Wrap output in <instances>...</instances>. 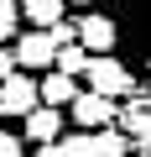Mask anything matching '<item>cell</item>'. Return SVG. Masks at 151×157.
I'll list each match as a JSON object with an SVG mask.
<instances>
[{"label": "cell", "mask_w": 151, "mask_h": 157, "mask_svg": "<svg viewBox=\"0 0 151 157\" xmlns=\"http://www.w3.org/2000/svg\"><path fill=\"white\" fill-rule=\"evenodd\" d=\"M110 16L120 26V58L151 89V0H110Z\"/></svg>", "instance_id": "6da1fadb"}, {"label": "cell", "mask_w": 151, "mask_h": 157, "mask_svg": "<svg viewBox=\"0 0 151 157\" xmlns=\"http://www.w3.org/2000/svg\"><path fill=\"white\" fill-rule=\"evenodd\" d=\"M84 78H89V94H104L110 105H120V100L130 105V100L141 94V78L125 68V58H120V52H115V58H94Z\"/></svg>", "instance_id": "7a4b0ae2"}, {"label": "cell", "mask_w": 151, "mask_h": 157, "mask_svg": "<svg viewBox=\"0 0 151 157\" xmlns=\"http://www.w3.org/2000/svg\"><path fill=\"white\" fill-rule=\"evenodd\" d=\"M78 47L89 58H115L120 52V26L110 11H84L78 16Z\"/></svg>", "instance_id": "3957f363"}, {"label": "cell", "mask_w": 151, "mask_h": 157, "mask_svg": "<svg viewBox=\"0 0 151 157\" xmlns=\"http://www.w3.org/2000/svg\"><path fill=\"white\" fill-rule=\"evenodd\" d=\"M31 110H42V84L31 73H11L5 84H0V115H31Z\"/></svg>", "instance_id": "277c9868"}, {"label": "cell", "mask_w": 151, "mask_h": 157, "mask_svg": "<svg viewBox=\"0 0 151 157\" xmlns=\"http://www.w3.org/2000/svg\"><path fill=\"white\" fill-rule=\"evenodd\" d=\"M16 68H21V73L57 68V42H52V32H21V42H16Z\"/></svg>", "instance_id": "5b68a950"}, {"label": "cell", "mask_w": 151, "mask_h": 157, "mask_svg": "<svg viewBox=\"0 0 151 157\" xmlns=\"http://www.w3.org/2000/svg\"><path fill=\"white\" fill-rule=\"evenodd\" d=\"M68 115H73V131H110L120 110H115L104 94H89V89H84L78 100H73V110H68Z\"/></svg>", "instance_id": "8992f818"}, {"label": "cell", "mask_w": 151, "mask_h": 157, "mask_svg": "<svg viewBox=\"0 0 151 157\" xmlns=\"http://www.w3.org/2000/svg\"><path fill=\"white\" fill-rule=\"evenodd\" d=\"M21 136L37 141V147H57V136H68V131H63V110H47V105L31 110V115L21 121Z\"/></svg>", "instance_id": "52a82bcc"}, {"label": "cell", "mask_w": 151, "mask_h": 157, "mask_svg": "<svg viewBox=\"0 0 151 157\" xmlns=\"http://www.w3.org/2000/svg\"><path fill=\"white\" fill-rule=\"evenodd\" d=\"M78 94H84L78 78H68V73H57V68L42 78V105H47V110H73V100H78Z\"/></svg>", "instance_id": "ba28073f"}, {"label": "cell", "mask_w": 151, "mask_h": 157, "mask_svg": "<svg viewBox=\"0 0 151 157\" xmlns=\"http://www.w3.org/2000/svg\"><path fill=\"white\" fill-rule=\"evenodd\" d=\"M63 6L68 0H21V16L31 21V32H52L63 26Z\"/></svg>", "instance_id": "9c48e42d"}, {"label": "cell", "mask_w": 151, "mask_h": 157, "mask_svg": "<svg viewBox=\"0 0 151 157\" xmlns=\"http://www.w3.org/2000/svg\"><path fill=\"white\" fill-rule=\"evenodd\" d=\"M89 157H130V136L120 126L110 131H89Z\"/></svg>", "instance_id": "30bf717a"}, {"label": "cell", "mask_w": 151, "mask_h": 157, "mask_svg": "<svg viewBox=\"0 0 151 157\" xmlns=\"http://www.w3.org/2000/svg\"><path fill=\"white\" fill-rule=\"evenodd\" d=\"M89 52L78 47V42H73V47H57V73H68V78H78V73H89Z\"/></svg>", "instance_id": "8fae6325"}, {"label": "cell", "mask_w": 151, "mask_h": 157, "mask_svg": "<svg viewBox=\"0 0 151 157\" xmlns=\"http://www.w3.org/2000/svg\"><path fill=\"white\" fill-rule=\"evenodd\" d=\"M21 26V0H0V47H5Z\"/></svg>", "instance_id": "7c38bea8"}, {"label": "cell", "mask_w": 151, "mask_h": 157, "mask_svg": "<svg viewBox=\"0 0 151 157\" xmlns=\"http://www.w3.org/2000/svg\"><path fill=\"white\" fill-rule=\"evenodd\" d=\"M57 147H63L68 157H89V131H68V136H63Z\"/></svg>", "instance_id": "4fadbf2b"}, {"label": "cell", "mask_w": 151, "mask_h": 157, "mask_svg": "<svg viewBox=\"0 0 151 157\" xmlns=\"http://www.w3.org/2000/svg\"><path fill=\"white\" fill-rule=\"evenodd\" d=\"M21 147H26L21 131H5V126H0V157H21Z\"/></svg>", "instance_id": "5bb4252c"}, {"label": "cell", "mask_w": 151, "mask_h": 157, "mask_svg": "<svg viewBox=\"0 0 151 157\" xmlns=\"http://www.w3.org/2000/svg\"><path fill=\"white\" fill-rule=\"evenodd\" d=\"M11 73H21V68H16V47H0V84H5Z\"/></svg>", "instance_id": "9a60e30c"}, {"label": "cell", "mask_w": 151, "mask_h": 157, "mask_svg": "<svg viewBox=\"0 0 151 157\" xmlns=\"http://www.w3.org/2000/svg\"><path fill=\"white\" fill-rule=\"evenodd\" d=\"M31 157H68V152H63V147H37Z\"/></svg>", "instance_id": "2e32d148"}, {"label": "cell", "mask_w": 151, "mask_h": 157, "mask_svg": "<svg viewBox=\"0 0 151 157\" xmlns=\"http://www.w3.org/2000/svg\"><path fill=\"white\" fill-rule=\"evenodd\" d=\"M68 6H94V0H68Z\"/></svg>", "instance_id": "e0dca14e"}]
</instances>
